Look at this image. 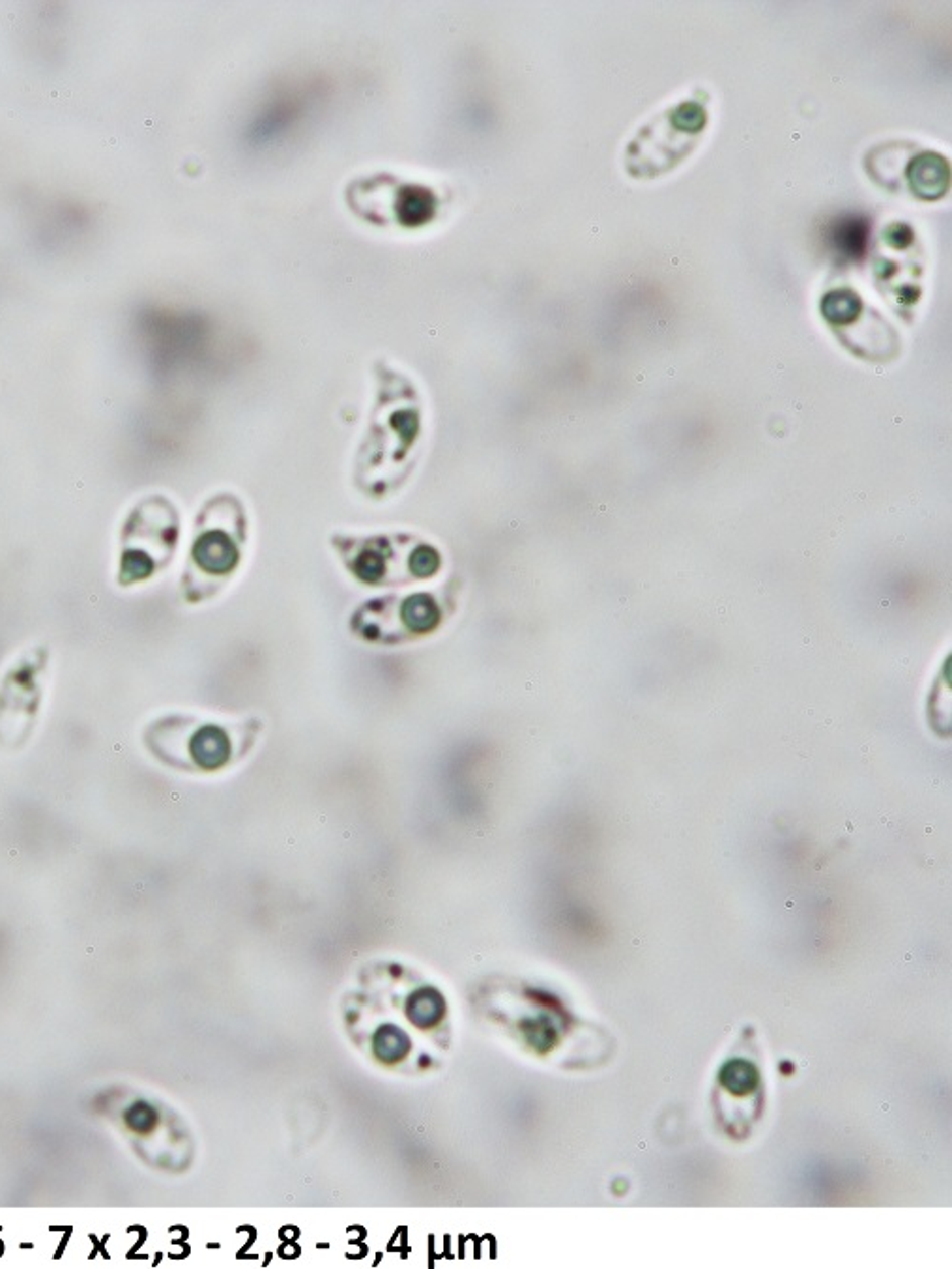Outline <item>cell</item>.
Instances as JSON below:
<instances>
[{"label": "cell", "mask_w": 952, "mask_h": 1269, "mask_svg": "<svg viewBox=\"0 0 952 1269\" xmlns=\"http://www.w3.org/2000/svg\"><path fill=\"white\" fill-rule=\"evenodd\" d=\"M317 103V98L303 90H285L281 96L266 105L263 113L257 115L250 128V137L263 145L277 141L285 136L288 130H294L303 117H307L309 109Z\"/></svg>", "instance_id": "obj_1"}, {"label": "cell", "mask_w": 952, "mask_h": 1269, "mask_svg": "<svg viewBox=\"0 0 952 1269\" xmlns=\"http://www.w3.org/2000/svg\"><path fill=\"white\" fill-rule=\"evenodd\" d=\"M187 749L191 761L202 772H218L233 761L234 744L229 730L212 723L195 730Z\"/></svg>", "instance_id": "obj_2"}, {"label": "cell", "mask_w": 952, "mask_h": 1269, "mask_svg": "<svg viewBox=\"0 0 952 1269\" xmlns=\"http://www.w3.org/2000/svg\"><path fill=\"white\" fill-rule=\"evenodd\" d=\"M193 562L202 574H233L240 562V549L223 530L202 532L191 551Z\"/></svg>", "instance_id": "obj_3"}, {"label": "cell", "mask_w": 952, "mask_h": 1269, "mask_svg": "<svg viewBox=\"0 0 952 1269\" xmlns=\"http://www.w3.org/2000/svg\"><path fill=\"white\" fill-rule=\"evenodd\" d=\"M399 620L410 635H429L442 624V609L431 593H412L399 607Z\"/></svg>", "instance_id": "obj_4"}, {"label": "cell", "mask_w": 952, "mask_h": 1269, "mask_svg": "<svg viewBox=\"0 0 952 1269\" xmlns=\"http://www.w3.org/2000/svg\"><path fill=\"white\" fill-rule=\"evenodd\" d=\"M869 221L859 216H846L836 220L829 229V242L838 254L857 257L867 252L869 246Z\"/></svg>", "instance_id": "obj_5"}, {"label": "cell", "mask_w": 952, "mask_h": 1269, "mask_svg": "<svg viewBox=\"0 0 952 1269\" xmlns=\"http://www.w3.org/2000/svg\"><path fill=\"white\" fill-rule=\"evenodd\" d=\"M436 203L433 193L423 187L408 186L397 197L395 212L404 225H423L433 218Z\"/></svg>", "instance_id": "obj_6"}, {"label": "cell", "mask_w": 952, "mask_h": 1269, "mask_svg": "<svg viewBox=\"0 0 952 1269\" xmlns=\"http://www.w3.org/2000/svg\"><path fill=\"white\" fill-rule=\"evenodd\" d=\"M720 1083L732 1094L743 1096L758 1086V1071L749 1062L734 1060L720 1071Z\"/></svg>", "instance_id": "obj_7"}, {"label": "cell", "mask_w": 952, "mask_h": 1269, "mask_svg": "<svg viewBox=\"0 0 952 1269\" xmlns=\"http://www.w3.org/2000/svg\"><path fill=\"white\" fill-rule=\"evenodd\" d=\"M351 572L367 586H380L387 575V555L376 547H366L352 559Z\"/></svg>", "instance_id": "obj_8"}, {"label": "cell", "mask_w": 952, "mask_h": 1269, "mask_svg": "<svg viewBox=\"0 0 952 1269\" xmlns=\"http://www.w3.org/2000/svg\"><path fill=\"white\" fill-rule=\"evenodd\" d=\"M408 568H410V572H412L414 577L427 579V577H433V575L440 572L442 557H440V553L436 551L433 545L421 543V545H416L414 551L410 553Z\"/></svg>", "instance_id": "obj_9"}]
</instances>
